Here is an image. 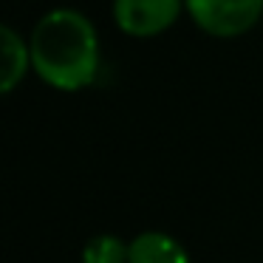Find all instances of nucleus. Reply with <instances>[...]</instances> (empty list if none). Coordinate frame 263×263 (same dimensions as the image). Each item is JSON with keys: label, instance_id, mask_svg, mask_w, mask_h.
Masks as SVG:
<instances>
[{"label": "nucleus", "instance_id": "obj_1", "mask_svg": "<svg viewBox=\"0 0 263 263\" xmlns=\"http://www.w3.org/2000/svg\"><path fill=\"white\" fill-rule=\"evenodd\" d=\"M31 68L57 91H82L97 80L99 40L77 9H54L31 31Z\"/></svg>", "mask_w": 263, "mask_h": 263}, {"label": "nucleus", "instance_id": "obj_2", "mask_svg": "<svg viewBox=\"0 0 263 263\" xmlns=\"http://www.w3.org/2000/svg\"><path fill=\"white\" fill-rule=\"evenodd\" d=\"M201 31L212 37H240L260 20L263 0H184Z\"/></svg>", "mask_w": 263, "mask_h": 263}, {"label": "nucleus", "instance_id": "obj_3", "mask_svg": "<svg viewBox=\"0 0 263 263\" xmlns=\"http://www.w3.org/2000/svg\"><path fill=\"white\" fill-rule=\"evenodd\" d=\"M181 14V0H114V17L125 34L156 37Z\"/></svg>", "mask_w": 263, "mask_h": 263}, {"label": "nucleus", "instance_id": "obj_4", "mask_svg": "<svg viewBox=\"0 0 263 263\" xmlns=\"http://www.w3.org/2000/svg\"><path fill=\"white\" fill-rule=\"evenodd\" d=\"M127 263H190V255L173 235L142 232L130 240V260Z\"/></svg>", "mask_w": 263, "mask_h": 263}, {"label": "nucleus", "instance_id": "obj_5", "mask_svg": "<svg viewBox=\"0 0 263 263\" xmlns=\"http://www.w3.org/2000/svg\"><path fill=\"white\" fill-rule=\"evenodd\" d=\"M0 43H3V80H0V88H3V93H12L23 82L26 71L31 65V48L9 26L0 29Z\"/></svg>", "mask_w": 263, "mask_h": 263}, {"label": "nucleus", "instance_id": "obj_6", "mask_svg": "<svg viewBox=\"0 0 263 263\" xmlns=\"http://www.w3.org/2000/svg\"><path fill=\"white\" fill-rule=\"evenodd\" d=\"M130 246H125L116 235H97L82 249V263H127Z\"/></svg>", "mask_w": 263, "mask_h": 263}]
</instances>
